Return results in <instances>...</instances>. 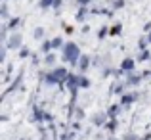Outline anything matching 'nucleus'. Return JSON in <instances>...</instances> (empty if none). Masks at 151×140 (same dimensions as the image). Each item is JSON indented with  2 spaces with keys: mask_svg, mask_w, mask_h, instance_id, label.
<instances>
[{
  "mask_svg": "<svg viewBox=\"0 0 151 140\" xmlns=\"http://www.w3.org/2000/svg\"><path fill=\"white\" fill-rule=\"evenodd\" d=\"M77 54H78L77 46H73V44H69V46H67V50H65V56H67L69 59H73V58H75Z\"/></svg>",
  "mask_w": 151,
  "mask_h": 140,
  "instance_id": "f257e3e1",
  "label": "nucleus"
}]
</instances>
